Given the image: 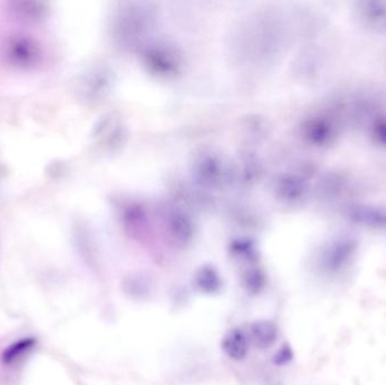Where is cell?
<instances>
[{
	"instance_id": "6",
	"label": "cell",
	"mask_w": 386,
	"mask_h": 385,
	"mask_svg": "<svg viewBox=\"0 0 386 385\" xmlns=\"http://www.w3.org/2000/svg\"><path fill=\"white\" fill-rule=\"evenodd\" d=\"M294 357V353L291 351V346L289 344H284L278 351L277 354L273 356V363L275 365H285V364L289 363Z\"/></svg>"
},
{
	"instance_id": "5",
	"label": "cell",
	"mask_w": 386,
	"mask_h": 385,
	"mask_svg": "<svg viewBox=\"0 0 386 385\" xmlns=\"http://www.w3.org/2000/svg\"><path fill=\"white\" fill-rule=\"evenodd\" d=\"M242 283L247 293L251 295H258L266 286V277L263 275V272L258 269H251L243 276Z\"/></svg>"
},
{
	"instance_id": "1",
	"label": "cell",
	"mask_w": 386,
	"mask_h": 385,
	"mask_svg": "<svg viewBox=\"0 0 386 385\" xmlns=\"http://www.w3.org/2000/svg\"><path fill=\"white\" fill-rule=\"evenodd\" d=\"M222 348L228 358L240 362L249 354V341L240 329H233L223 338Z\"/></svg>"
},
{
	"instance_id": "2",
	"label": "cell",
	"mask_w": 386,
	"mask_h": 385,
	"mask_svg": "<svg viewBox=\"0 0 386 385\" xmlns=\"http://www.w3.org/2000/svg\"><path fill=\"white\" fill-rule=\"evenodd\" d=\"M250 330L252 340L260 349H266L270 346H273L275 339L278 337L277 325L269 320L256 321L253 324L251 325Z\"/></svg>"
},
{
	"instance_id": "4",
	"label": "cell",
	"mask_w": 386,
	"mask_h": 385,
	"mask_svg": "<svg viewBox=\"0 0 386 385\" xmlns=\"http://www.w3.org/2000/svg\"><path fill=\"white\" fill-rule=\"evenodd\" d=\"M36 344L35 338H23L21 340L15 341L3 351L1 355V362L5 365H10L15 363L19 358H22L24 355L32 351Z\"/></svg>"
},
{
	"instance_id": "3",
	"label": "cell",
	"mask_w": 386,
	"mask_h": 385,
	"mask_svg": "<svg viewBox=\"0 0 386 385\" xmlns=\"http://www.w3.org/2000/svg\"><path fill=\"white\" fill-rule=\"evenodd\" d=\"M194 283L201 293L207 295L217 294L222 288V280L218 272L212 267H203L196 272Z\"/></svg>"
}]
</instances>
